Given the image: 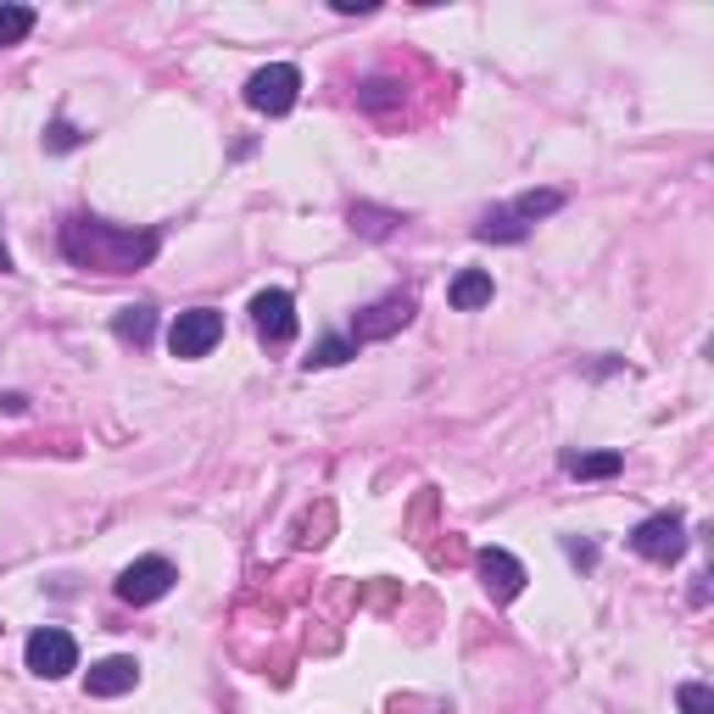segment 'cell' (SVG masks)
Returning a JSON list of instances; mask_svg holds the SVG:
<instances>
[{
	"label": "cell",
	"instance_id": "e0dca14e",
	"mask_svg": "<svg viewBox=\"0 0 714 714\" xmlns=\"http://www.w3.org/2000/svg\"><path fill=\"white\" fill-rule=\"evenodd\" d=\"M397 224H402V213H380V207H364V202L351 207V229H364V235H375V240H386Z\"/></svg>",
	"mask_w": 714,
	"mask_h": 714
},
{
	"label": "cell",
	"instance_id": "277c9868",
	"mask_svg": "<svg viewBox=\"0 0 714 714\" xmlns=\"http://www.w3.org/2000/svg\"><path fill=\"white\" fill-rule=\"evenodd\" d=\"M631 553L648 559V564H675L686 553V519L675 508H659L648 513L637 530H631Z\"/></svg>",
	"mask_w": 714,
	"mask_h": 714
},
{
	"label": "cell",
	"instance_id": "d6986e66",
	"mask_svg": "<svg viewBox=\"0 0 714 714\" xmlns=\"http://www.w3.org/2000/svg\"><path fill=\"white\" fill-rule=\"evenodd\" d=\"M78 145H84V134H78L73 123H62V118H56V123L45 129V151H78Z\"/></svg>",
	"mask_w": 714,
	"mask_h": 714
},
{
	"label": "cell",
	"instance_id": "44dd1931",
	"mask_svg": "<svg viewBox=\"0 0 714 714\" xmlns=\"http://www.w3.org/2000/svg\"><path fill=\"white\" fill-rule=\"evenodd\" d=\"M564 559H570L575 570H592V564H597V548H592V542H575V536H564Z\"/></svg>",
	"mask_w": 714,
	"mask_h": 714
},
{
	"label": "cell",
	"instance_id": "2e32d148",
	"mask_svg": "<svg viewBox=\"0 0 714 714\" xmlns=\"http://www.w3.org/2000/svg\"><path fill=\"white\" fill-rule=\"evenodd\" d=\"M346 357H357V346H351L346 335H324V340L313 346V357H307V369H340Z\"/></svg>",
	"mask_w": 714,
	"mask_h": 714
},
{
	"label": "cell",
	"instance_id": "6da1fadb",
	"mask_svg": "<svg viewBox=\"0 0 714 714\" xmlns=\"http://www.w3.org/2000/svg\"><path fill=\"white\" fill-rule=\"evenodd\" d=\"M62 257L73 268H96V274H134V268H145L156 251H162V235L156 229H118V224H101V218H89V213H73L62 218V235H56Z\"/></svg>",
	"mask_w": 714,
	"mask_h": 714
},
{
	"label": "cell",
	"instance_id": "8fae6325",
	"mask_svg": "<svg viewBox=\"0 0 714 714\" xmlns=\"http://www.w3.org/2000/svg\"><path fill=\"white\" fill-rule=\"evenodd\" d=\"M134 686H140V664H134L129 653L96 659V664H89V675H84V692H89V697H123V692H134Z\"/></svg>",
	"mask_w": 714,
	"mask_h": 714
},
{
	"label": "cell",
	"instance_id": "5b68a950",
	"mask_svg": "<svg viewBox=\"0 0 714 714\" xmlns=\"http://www.w3.org/2000/svg\"><path fill=\"white\" fill-rule=\"evenodd\" d=\"M23 664L40 681H62L67 670H78V642L62 631V625H40V631L23 642Z\"/></svg>",
	"mask_w": 714,
	"mask_h": 714
},
{
	"label": "cell",
	"instance_id": "7c38bea8",
	"mask_svg": "<svg viewBox=\"0 0 714 714\" xmlns=\"http://www.w3.org/2000/svg\"><path fill=\"white\" fill-rule=\"evenodd\" d=\"M491 296H497V285H491L486 268H464V274L446 285V302H453L458 313H475V307H486Z\"/></svg>",
	"mask_w": 714,
	"mask_h": 714
},
{
	"label": "cell",
	"instance_id": "52a82bcc",
	"mask_svg": "<svg viewBox=\"0 0 714 714\" xmlns=\"http://www.w3.org/2000/svg\"><path fill=\"white\" fill-rule=\"evenodd\" d=\"M413 324V296L408 291H391V296H380V302H369L364 313L351 318V346H369V340H386V335H397V329H408Z\"/></svg>",
	"mask_w": 714,
	"mask_h": 714
},
{
	"label": "cell",
	"instance_id": "8992f818",
	"mask_svg": "<svg viewBox=\"0 0 714 714\" xmlns=\"http://www.w3.org/2000/svg\"><path fill=\"white\" fill-rule=\"evenodd\" d=\"M224 340V313L218 307H191V313H178L173 324H167V351L173 357H207L213 346Z\"/></svg>",
	"mask_w": 714,
	"mask_h": 714
},
{
	"label": "cell",
	"instance_id": "7a4b0ae2",
	"mask_svg": "<svg viewBox=\"0 0 714 714\" xmlns=\"http://www.w3.org/2000/svg\"><path fill=\"white\" fill-rule=\"evenodd\" d=\"M559 207H564V191H524L519 202L491 207V213L475 224V240L513 246V240H524V235H530V224H536V218H548V213H559Z\"/></svg>",
	"mask_w": 714,
	"mask_h": 714
},
{
	"label": "cell",
	"instance_id": "ba28073f",
	"mask_svg": "<svg viewBox=\"0 0 714 714\" xmlns=\"http://www.w3.org/2000/svg\"><path fill=\"white\" fill-rule=\"evenodd\" d=\"M173 581H178V570H173L162 553H151V559H134V564L118 575V597H123V603H134V608H145V603L167 597V592H173Z\"/></svg>",
	"mask_w": 714,
	"mask_h": 714
},
{
	"label": "cell",
	"instance_id": "9a60e30c",
	"mask_svg": "<svg viewBox=\"0 0 714 714\" xmlns=\"http://www.w3.org/2000/svg\"><path fill=\"white\" fill-rule=\"evenodd\" d=\"M34 7H0V51H12V45H23L29 34H34Z\"/></svg>",
	"mask_w": 714,
	"mask_h": 714
},
{
	"label": "cell",
	"instance_id": "ac0fdd59",
	"mask_svg": "<svg viewBox=\"0 0 714 714\" xmlns=\"http://www.w3.org/2000/svg\"><path fill=\"white\" fill-rule=\"evenodd\" d=\"M675 703H681V714H714V692L703 681H681Z\"/></svg>",
	"mask_w": 714,
	"mask_h": 714
},
{
	"label": "cell",
	"instance_id": "cb8c5ba5",
	"mask_svg": "<svg viewBox=\"0 0 714 714\" xmlns=\"http://www.w3.org/2000/svg\"><path fill=\"white\" fill-rule=\"evenodd\" d=\"M0 274H12V251H7V235H0Z\"/></svg>",
	"mask_w": 714,
	"mask_h": 714
},
{
	"label": "cell",
	"instance_id": "5bb4252c",
	"mask_svg": "<svg viewBox=\"0 0 714 714\" xmlns=\"http://www.w3.org/2000/svg\"><path fill=\"white\" fill-rule=\"evenodd\" d=\"M559 464H564V475H575V480H608V475L625 469L619 453H564Z\"/></svg>",
	"mask_w": 714,
	"mask_h": 714
},
{
	"label": "cell",
	"instance_id": "3957f363",
	"mask_svg": "<svg viewBox=\"0 0 714 714\" xmlns=\"http://www.w3.org/2000/svg\"><path fill=\"white\" fill-rule=\"evenodd\" d=\"M302 96V67L296 62H268L246 78V107L262 118H285Z\"/></svg>",
	"mask_w": 714,
	"mask_h": 714
},
{
	"label": "cell",
	"instance_id": "4fadbf2b",
	"mask_svg": "<svg viewBox=\"0 0 714 714\" xmlns=\"http://www.w3.org/2000/svg\"><path fill=\"white\" fill-rule=\"evenodd\" d=\"M112 335H118L123 346H151V335H156V307H145V302L118 307V313H112Z\"/></svg>",
	"mask_w": 714,
	"mask_h": 714
},
{
	"label": "cell",
	"instance_id": "603a6c76",
	"mask_svg": "<svg viewBox=\"0 0 714 714\" xmlns=\"http://www.w3.org/2000/svg\"><path fill=\"white\" fill-rule=\"evenodd\" d=\"M0 408H7V413H23V408H29V397H23V391H7V397H0Z\"/></svg>",
	"mask_w": 714,
	"mask_h": 714
},
{
	"label": "cell",
	"instance_id": "30bf717a",
	"mask_svg": "<svg viewBox=\"0 0 714 714\" xmlns=\"http://www.w3.org/2000/svg\"><path fill=\"white\" fill-rule=\"evenodd\" d=\"M475 570H480V586L491 592V603H513L519 592H524V564L508 553V548H480V559H475Z\"/></svg>",
	"mask_w": 714,
	"mask_h": 714
},
{
	"label": "cell",
	"instance_id": "7402d4cb",
	"mask_svg": "<svg viewBox=\"0 0 714 714\" xmlns=\"http://www.w3.org/2000/svg\"><path fill=\"white\" fill-rule=\"evenodd\" d=\"M335 12L351 18V12H375V7H369V0H335Z\"/></svg>",
	"mask_w": 714,
	"mask_h": 714
},
{
	"label": "cell",
	"instance_id": "ffe728a7",
	"mask_svg": "<svg viewBox=\"0 0 714 714\" xmlns=\"http://www.w3.org/2000/svg\"><path fill=\"white\" fill-rule=\"evenodd\" d=\"M357 101H364L369 112H380L386 101H397V84H391V78H369V84H364V96H357Z\"/></svg>",
	"mask_w": 714,
	"mask_h": 714
},
{
	"label": "cell",
	"instance_id": "9c48e42d",
	"mask_svg": "<svg viewBox=\"0 0 714 714\" xmlns=\"http://www.w3.org/2000/svg\"><path fill=\"white\" fill-rule=\"evenodd\" d=\"M251 324H257L262 346L296 340V302H291V291H257L251 296Z\"/></svg>",
	"mask_w": 714,
	"mask_h": 714
}]
</instances>
